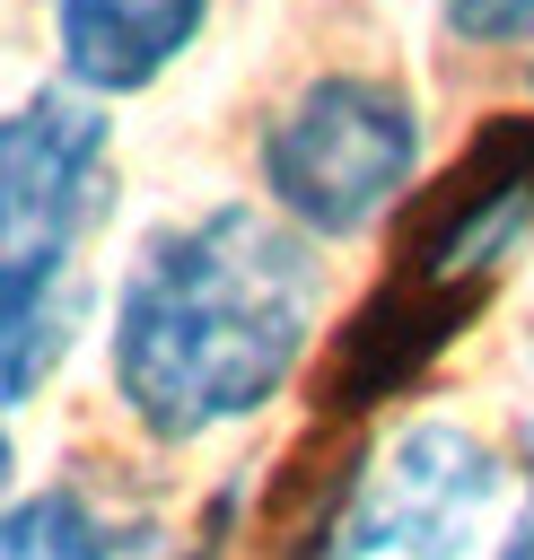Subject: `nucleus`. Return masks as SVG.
Masks as SVG:
<instances>
[{
  "instance_id": "obj_1",
  "label": "nucleus",
  "mask_w": 534,
  "mask_h": 560,
  "mask_svg": "<svg viewBox=\"0 0 534 560\" xmlns=\"http://www.w3.org/2000/svg\"><path fill=\"white\" fill-rule=\"evenodd\" d=\"M315 332V254L280 210L210 201L193 219H166L140 236L105 368L123 411L158 446H193L210 429L254 420L306 359Z\"/></svg>"
},
{
  "instance_id": "obj_2",
  "label": "nucleus",
  "mask_w": 534,
  "mask_h": 560,
  "mask_svg": "<svg viewBox=\"0 0 534 560\" xmlns=\"http://www.w3.org/2000/svg\"><path fill=\"white\" fill-rule=\"evenodd\" d=\"M525 228H534V114H490L455 149V166L420 192L411 228L394 236L385 280L341 324L333 368H324V411L359 420L368 402L403 394L490 306Z\"/></svg>"
},
{
  "instance_id": "obj_3",
  "label": "nucleus",
  "mask_w": 534,
  "mask_h": 560,
  "mask_svg": "<svg viewBox=\"0 0 534 560\" xmlns=\"http://www.w3.org/2000/svg\"><path fill=\"white\" fill-rule=\"evenodd\" d=\"M254 166L298 236H359L420 175V105L385 70H315L263 122Z\"/></svg>"
},
{
  "instance_id": "obj_4",
  "label": "nucleus",
  "mask_w": 534,
  "mask_h": 560,
  "mask_svg": "<svg viewBox=\"0 0 534 560\" xmlns=\"http://www.w3.org/2000/svg\"><path fill=\"white\" fill-rule=\"evenodd\" d=\"M499 499V455L455 420H403L376 455H350L324 525L298 560H446L473 542V525Z\"/></svg>"
},
{
  "instance_id": "obj_5",
  "label": "nucleus",
  "mask_w": 534,
  "mask_h": 560,
  "mask_svg": "<svg viewBox=\"0 0 534 560\" xmlns=\"http://www.w3.org/2000/svg\"><path fill=\"white\" fill-rule=\"evenodd\" d=\"M114 210V122L79 88H26L0 114V254L70 262Z\"/></svg>"
},
{
  "instance_id": "obj_6",
  "label": "nucleus",
  "mask_w": 534,
  "mask_h": 560,
  "mask_svg": "<svg viewBox=\"0 0 534 560\" xmlns=\"http://www.w3.org/2000/svg\"><path fill=\"white\" fill-rule=\"evenodd\" d=\"M201 26H210V0H53L61 88H79V96H140V88H158L193 52Z\"/></svg>"
},
{
  "instance_id": "obj_7",
  "label": "nucleus",
  "mask_w": 534,
  "mask_h": 560,
  "mask_svg": "<svg viewBox=\"0 0 534 560\" xmlns=\"http://www.w3.org/2000/svg\"><path fill=\"white\" fill-rule=\"evenodd\" d=\"M79 306L88 298H79L70 262H18V254H0V420L26 411L61 376L70 341H79Z\"/></svg>"
},
{
  "instance_id": "obj_8",
  "label": "nucleus",
  "mask_w": 534,
  "mask_h": 560,
  "mask_svg": "<svg viewBox=\"0 0 534 560\" xmlns=\"http://www.w3.org/2000/svg\"><path fill=\"white\" fill-rule=\"evenodd\" d=\"M0 560H123V534L88 490H18L0 508Z\"/></svg>"
},
{
  "instance_id": "obj_9",
  "label": "nucleus",
  "mask_w": 534,
  "mask_h": 560,
  "mask_svg": "<svg viewBox=\"0 0 534 560\" xmlns=\"http://www.w3.org/2000/svg\"><path fill=\"white\" fill-rule=\"evenodd\" d=\"M446 35L455 44H525L534 0H446Z\"/></svg>"
},
{
  "instance_id": "obj_10",
  "label": "nucleus",
  "mask_w": 534,
  "mask_h": 560,
  "mask_svg": "<svg viewBox=\"0 0 534 560\" xmlns=\"http://www.w3.org/2000/svg\"><path fill=\"white\" fill-rule=\"evenodd\" d=\"M490 560H534V472H525V499H516V516H508V534H499Z\"/></svg>"
},
{
  "instance_id": "obj_11",
  "label": "nucleus",
  "mask_w": 534,
  "mask_h": 560,
  "mask_svg": "<svg viewBox=\"0 0 534 560\" xmlns=\"http://www.w3.org/2000/svg\"><path fill=\"white\" fill-rule=\"evenodd\" d=\"M9 481H18V446H9V429H0V508H9Z\"/></svg>"
}]
</instances>
